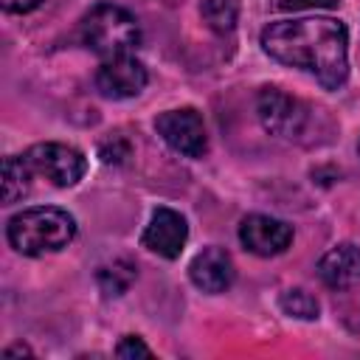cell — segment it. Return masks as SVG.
Instances as JSON below:
<instances>
[{"label": "cell", "instance_id": "4", "mask_svg": "<svg viewBox=\"0 0 360 360\" xmlns=\"http://www.w3.org/2000/svg\"><path fill=\"white\" fill-rule=\"evenodd\" d=\"M22 160L28 163L31 174H39L45 177L48 183L59 186V188H68V186H76L84 172H87V158L76 149V146H68V143H34Z\"/></svg>", "mask_w": 360, "mask_h": 360}, {"label": "cell", "instance_id": "18", "mask_svg": "<svg viewBox=\"0 0 360 360\" xmlns=\"http://www.w3.org/2000/svg\"><path fill=\"white\" fill-rule=\"evenodd\" d=\"M0 6H3V11H8V14H28V11L39 8L42 0H0Z\"/></svg>", "mask_w": 360, "mask_h": 360}, {"label": "cell", "instance_id": "10", "mask_svg": "<svg viewBox=\"0 0 360 360\" xmlns=\"http://www.w3.org/2000/svg\"><path fill=\"white\" fill-rule=\"evenodd\" d=\"M188 278L202 292H225L236 278L231 253L222 248H202L188 264Z\"/></svg>", "mask_w": 360, "mask_h": 360}, {"label": "cell", "instance_id": "13", "mask_svg": "<svg viewBox=\"0 0 360 360\" xmlns=\"http://www.w3.org/2000/svg\"><path fill=\"white\" fill-rule=\"evenodd\" d=\"M96 281L101 287V292L110 298V295H124L129 290V284L135 281V267L124 259H115L112 264H104L98 267L96 273Z\"/></svg>", "mask_w": 360, "mask_h": 360}, {"label": "cell", "instance_id": "5", "mask_svg": "<svg viewBox=\"0 0 360 360\" xmlns=\"http://www.w3.org/2000/svg\"><path fill=\"white\" fill-rule=\"evenodd\" d=\"M256 112H259V121L262 127L276 135V138H284V141H298L304 132H307V124H309V110L304 101L281 93L278 87H264L256 98Z\"/></svg>", "mask_w": 360, "mask_h": 360}, {"label": "cell", "instance_id": "11", "mask_svg": "<svg viewBox=\"0 0 360 360\" xmlns=\"http://www.w3.org/2000/svg\"><path fill=\"white\" fill-rule=\"evenodd\" d=\"M318 276L332 290H346L360 284V248L352 242L335 245L318 262Z\"/></svg>", "mask_w": 360, "mask_h": 360}, {"label": "cell", "instance_id": "16", "mask_svg": "<svg viewBox=\"0 0 360 360\" xmlns=\"http://www.w3.org/2000/svg\"><path fill=\"white\" fill-rule=\"evenodd\" d=\"M115 354H118V357H152V349H149L138 335H127V338L118 340Z\"/></svg>", "mask_w": 360, "mask_h": 360}, {"label": "cell", "instance_id": "9", "mask_svg": "<svg viewBox=\"0 0 360 360\" xmlns=\"http://www.w3.org/2000/svg\"><path fill=\"white\" fill-rule=\"evenodd\" d=\"M186 239H188L186 217L172 208H158L141 233V245L163 259H177L186 248Z\"/></svg>", "mask_w": 360, "mask_h": 360}, {"label": "cell", "instance_id": "17", "mask_svg": "<svg viewBox=\"0 0 360 360\" xmlns=\"http://www.w3.org/2000/svg\"><path fill=\"white\" fill-rule=\"evenodd\" d=\"M340 0H273L276 8L281 11H301V8H332Z\"/></svg>", "mask_w": 360, "mask_h": 360}, {"label": "cell", "instance_id": "6", "mask_svg": "<svg viewBox=\"0 0 360 360\" xmlns=\"http://www.w3.org/2000/svg\"><path fill=\"white\" fill-rule=\"evenodd\" d=\"M158 135L180 155L186 158H202L208 152V135L202 115L194 107H180V110H166L155 118Z\"/></svg>", "mask_w": 360, "mask_h": 360}, {"label": "cell", "instance_id": "12", "mask_svg": "<svg viewBox=\"0 0 360 360\" xmlns=\"http://www.w3.org/2000/svg\"><path fill=\"white\" fill-rule=\"evenodd\" d=\"M28 177H31V169L22 158L11 155L3 160V205H14L28 194L31 188Z\"/></svg>", "mask_w": 360, "mask_h": 360}, {"label": "cell", "instance_id": "8", "mask_svg": "<svg viewBox=\"0 0 360 360\" xmlns=\"http://www.w3.org/2000/svg\"><path fill=\"white\" fill-rule=\"evenodd\" d=\"M239 242L256 256H278L292 242V225L267 214H250L239 225Z\"/></svg>", "mask_w": 360, "mask_h": 360}, {"label": "cell", "instance_id": "2", "mask_svg": "<svg viewBox=\"0 0 360 360\" xmlns=\"http://www.w3.org/2000/svg\"><path fill=\"white\" fill-rule=\"evenodd\" d=\"M8 245L22 256H45L62 250L76 236V219L56 205H34L8 219Z\"/></svg>", "mask_w": 360, "mask_h": 360}, {"label": "cell", "instance_id": "14", "mask_svg": "<svg viewBox=\"0 0 360 360\" xmlns=\"http://www.w3.org/2000/svg\"><path fill=\"white\" fill-rule=\"evenodd\" d=\"M200 14L208 22V28H214L219 34H225L236 25V3L233 0H202Z\"/></svg>", "mask_w": 360, "mask_h": 360}, {"label": "cell", "instance_id": "3", "mask_svg": "<svg viewBox=\"0 0 360 360\" xmlns=\"http://www.w3.org/2000/svg\"><path fill=\"white\" fill-rule=\"evenodd\" d=\"M82 42L101 59H115L138 48L141 28L127 8L112 3H98L82 20Z\"/></svg>", "mask_w": 360, "mask_h": 360}, {"label": "cell", "instance_id": "1", "mask_svg": "<svg viewBox=\"0 0 360 360\" xmlns=\"http://www.w3.org/2000/svg\"><path fill=\"white\" fill-rule=\"evenodd\" d=\"M262 48L270 59L307 70L326 90L343 87L349 76V31L335 17L270 22L262 31Z\"/></svg>", "mask_w": 360, "mask_h": 360}, {"label": "cell", "instance_id": "19", "mask_svg": "<svg viewBox=\"0 0 360 360\" xmlns=\"http://www.w3.org/2000/svg\"><path fill=\"white\" fill-rule=\"evenodd\" d=\"M11 354H31V352H28V346H8L6 357H11Z\"/></svg>", "mask_w": 360, "mask_h": 360}, {"label": "cell", "instance_id": "7", "mask_svg": "<svg viewBox=\"0 0 360 360\" xmlns=\"http://www.w3.org/2000/svg\"><path fill=\"white\" fill-rule=\"evenodd\" d=\"M146 82L149 73L132 53L104 59V65L96 73V87L104 98H132L146 87Z\"/></svg>", "mask_w": 360, "mask_h": 360}, {"label": "cell", "instance_id": "15", "mask_svg": "<svg viewBox=\"0 0 360 360\" xmlns=\"http://www.w3.org/2000/svg\"><path fill=\"white\" fill-rule=\"evenodd\" d=\"M278 304H281V309H284L287 315L301 318V321H315L318 312H321L315 295H309L307 290H298V287H295V290H284L281 298H278Z\"/></svg>", "mask_w": 360, "mask_h": 360}]
</instances>
